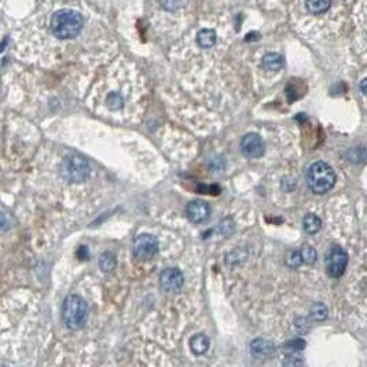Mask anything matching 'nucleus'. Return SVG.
<instances>
[{"mask_svg":"<svg viewBox=\"0 0 367 367\" xmlns=\"http://www.w3.org/2000/svg\"><path fill=\"white\" fill-rule=\"evenodd\" d=\"M82 26H84L82 15L79 11L70 8H62L55 11L50 22L53 35L61 40L77 38L82 33Z\"/></svg>","mask_w":367,"mask_h":367,"instance_id":"nucleus-1","label":"nucleus"},{"mask_svg":"<svg viewBox=\"0 0 367 367\" xmlns=\"http://www.w3.org/2000/svg\"><path fill=\"white\" fill-rule=\"evenodd\" d=\"M337 176L334 169L327 163L316 161L311 164L307 169V183L316 194H325L334 187Z\"/></svg>","mask_w":367,"mask_h":367,"instance_id":"nucleus-2","label":"nucleus"},{"mask_svg":"<svg viewBox=\"0 0 367 367\" xmlns=\"http://www.w3.org/2000/svg\"><path fill=\"white\" fill-rule=\"evenodd\" d=\"M62 318L66 327L70 330H80L85 326L88 319V304L87 301L77 296L70 294L63 301Z\"/></svg>","mask_w":367,"mask_h":367,"instance_id":"nucleus-3","label":"nucleus"},{"mask_svg":"<svg viewBox=\"0 0 367 367\" xmlns=\"http://www.w3.org/2000/svg\"><path fill=\"white\" fill-rule=\"evenodd\" d=\"M61 175L70 183H82L90 178L91 165L80 154H70L61 164Z\"/></svg>","mask_w":367,"mask_h":367,"instance_id":"nucleus-4","label":"nucleus"},{"mask_svg":"<svg viewBox=\"0 0 367 367\" xmlns=\"http://www.w3.org/2000/svg\"><path fill=\"white\" fill-rule=\"evenodd\" d=\"M348 264V255L341 246H331L326 256V271L330 278L343 277Z\"/></svg>","mask_w":367,"mask_h":367,"instance_id":"nucleus-5","label":"nucleus"},{"mask_svg":"<svg viewBox=\"0 0 367 367\" xmlns=\"http://www.w3.org/2000/svg\"><path fill=\"white\" fill-rule=\"evenodd\" d=\"M160 249L158 240L151 234H141L134 241L132 252L134 256L139 260H149L154 257Z\"/></svg>","mask_w":367,"mask_h":367,"instance_id":"nucleus-6","label":"nucleus"},{"mask_svg":"<svg viewBox=\"0 0 367 367\" xmlns=\"http://www.w3.org/2000/svg\"><path fill=\"white\" fill-rule=\"evenodd\" d=\"M184 284L183 272L179 268L169 267L160 274V286L166 293H178Z\"/></svg>","mask_w":367,"mask_h":367,"instance_id":"nucleus-7","label":"nucleus"},{"mask_svg":"<svg viewBox=\"0 0 367 367\" xmlns=\"http://www.w3.org/2000/svg\"><path fill=\"white\" fill-rule=\"evenodd\" d=\"M264 142L257 134H246L241 141V153L247 158L262 157L264 154Z\"/></svg>","mask_w":367,"mask_h":367,"instance_id":"nucleus-8","label":"nucleus"},{"mask_svg":"<svg viewBox=\"0 0 367 367\" xmlns=\"http://www.w3.org/2000/svg\"><path fill=\"white\" fill-rule=\"evenodd\" d=\"M186 215L193 223H204L210 216V205L203 200H194L188 203L186 208Z\"/></svg>","mask_w":367,"mask_h":367,"instance_id":"nucleus-9","label":"nucleus"},{"mask_svg":"<svg viewBox=\"0 0 367 367\" xmlns=\"http://www.w3.org/2000/svg\"><path fill=\"white\" fill-rule=\"evenodd\" d=\"M250 353L256 359H268L275 353V345L267 338H255L250 343Z\"/></svg>","mask_w":367,"mask_h":367,"instance_id":"nucleus-10","label":"nucleus"},{"mask_svg":"<svg viewBox=\"0 0 367 367\" xmlns=\"http://www.w3.org/2000/svg\"><path fill=\"white\" fill-rule=\"evenodd\" d=\"M209 345H210L209 338H208V336L203 334V333L195 334V336H193L191 340H190V349H191L193 353L197 355V356H201V355H204V353L208 352Z\"/></svg>","mask_w":367,"mask_h":367,"instance_id":"nucleus-11","label":"nucleus"},{"mask_svg":"<svg viewBox=\"0 0 367 367\" xmlns=\"http://www.w3.org/2000/svg\"><path fill=\"white\" fill-rule=\"evenodd\" d=\"M218 41V35L213 29L205 28L197 33V43L203 48H212Z\"/></svg>","mask_w":367,"mask_h":367,"instance_id":"nucleus-12","label":"nucleus"},{"mask_svg":"<svg viewBox=\"0 0 367 367\" xmlns=\"http://www.w3.org/2000/svg\"><path fill=\"white\" fill-rule=\"evenodd\" d=\"M322 227V220L314 213H308L303 219V228L307 234H316Z\"/></svg>","mask_w":367,"mask_h":367,"instance_id":"nucleus-13","label":"nucleus"},{"mask_svg":"<svg viewBox=\"0 0 367 367\" xmlns=\"http://www.w3.org/2000/svg\"><path fill=\"white\" fill-rule=\"evenodd\" d=\"M263 65L268 70H279L284 66V58L278 53H268L263 58Z\"/></svg>","mask_w":367,"mask_h":367,"instance_id":"nucleus-14","label":"nucleus"},{"mask_svg":"<svg viewBox=\"0 0 367 367\" xmlns=\"http://www.w3.org/2000/svg\"><path fill=\"white\" fill-rule=\"evenodd\" d=\"M98 264H99L101 271H103V272H110V271H113L116 268L117 259H116V256L113 255L112 252H103L102 255L99 256Z\"/></svg>","mask_w":367,"mask_h":367,"instance_id":"nucleus-15","label":"nucleus"},{"mask_svg":"<svg viewBox=\"0 0 367 367\" xmlns=\"http://www.w3.org/2000/svg\"><path fill=\"white\" fill-rule=\"evenodd\" d=\"M309 316H311V319L315 321V322H323V321H326L327 316H329L327 307H326L323 303H315L314 306L311 307Z\"/></svg>","mask_w":367,"mask_h":367,"instance_id":"nucleus-16","label":"nucleus"},{"mask_svg":"<svg viewBox=\"0 0 367 367\" xmlns=\"http://www.w3.org/2000/svg\"><path fill=\"white\" fill-rule=\"evenodd\" d=\"M331 6L330 1H326V0H319V1H307L306 3V8H307L309 13L312 14H322L325 11H327Z\"/></svg>","mask_w":367,"mask_h":367,"instance_id":"nucleus-17","label":"nucleus"},{"mask_svg":"<svg viewBox=\"0 0 367 367\" xmlns=\"http://www.w3.org/2000/svg\"><path fill=\"white\" fill-rule=\"evenodd\" d=\"M300 255H301V259H303V263H307V264H315L316 260H318V253H316V249L309 245H306V246L301 247L300 250Z\"/></svg>","mask_w":367,"mask_h":367,"instance_id":"nucleus-18","label":"nucleus"},{"mask_svg":"<svg viewBox=\"0 0 367 367\" xmlns=\"http://www.w3.org/2000/svg\"><path fill=\"white\" fill-rule=\"evenodd\" d=\"M106 103L112 110H120L121 107L124 106V101H122V97L119 92H112V94L107 95Z\"/></svg>","mask_w":367,"mask_h":367,"instance_id":"nucleus-19","label":"nucleus"},{"mask_svg":"<svg viewBox=\"0 0 367 367\" xmlns=\"http://www.w3.org/2000/svg\"><path fill=\"white\" fill-rule=\"evenodd\" d=\"M286 264L290 268H299L300 265L303 264V259H301V255H300V250L289 252L287 256H286Z\"/></svg>","mask_w":367,"mask_h":367,"instance_id":"nucleus-20","label":"nucleus"},{"mask_svg":"<svg viewBox=\"0 0 367 367\" xmlns=\"http://www.w3.org/2000/svg\"><path fill=\"white\" fill-rule=\"evenodd\" d=\"M306 347H307V343L303 338H293L289 343H286L285 349L286 351H290V352H300Z\"/></svg>","mask_w":367,"mask_h":367,"instance_id":"nucleus-21","label":"nucleus"},{"mask_svg":"<svg viewBox=\"0 0 367 367\" xmlns=\"http://www.w3.org/2000/svg\"><path fill=\"white\" fill-rule=\"evenodd\" d=\"M304 360L297 353H289L284 359V367H303Z\"/></svg>","mask_w":367,"mask_h":367,"instance_id":"nucleus-22","label":"nucleus"},{"mask_svg":"<svg viewBox=\"0 0 367 367\" xmlns=\"http://www.w3.org/2000/svg\"><path fill=\"white\" fill-rule=\"evenodd\" d=\"M219 228H220V232H222L223 235H230V234L234 231L235 225H234V222H232L231 218H225L220 222Z\"/></svg>","mask_w":367,"mask_h":367,"instance_id":"nucleus-23","label":"nucleus"},{"mask_svg":"<svg viewBox=\"0 0 367 367\" xmlns=\"http://www.w3.org/2000/svg\"><path fill=\"white\" fill-rule=\"evenodd\" d=\"M161 6L166 10H171V11H175L176 8L182 6V3H175V1H168V3H161Z\"/></svg>","mask_w":367,"mask_h":367,"instance_id":"nucleus-24","label":"nucleus"},{"mask_svg":"<svg viewBox=\"0 0 367 367\" xmlns=\"http://www.w3.org/2000/svg\"><path fill=\"white\" fill-rule=\"evenodd\" d=\"M7 227H8V220L4 218L1 213H0V228H4V230H6Z\"/></svg>","mask_w":367,"mask_h":367,"instance_id":"nucleus-25","label":"nucleus"},{"mask_svg":"<svg viewBox=\"0 0 367 367\" xmlns=\"http://www.w3.org/2000/svg\"><path fill=\"white\" fill-rule=\"evenodd\" d=\"M365 87H366V79L362 80V82H360V92H362L363 95L366 94V88H365Z\"/></svg>","mask_w":367,"mask_h":367,"instance_id":"nucleus-26","label":"nucleus"}]
</instances>
